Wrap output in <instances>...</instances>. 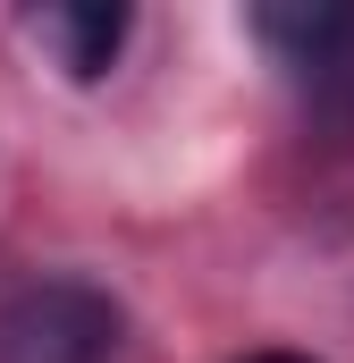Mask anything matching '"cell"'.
Instances as JSON below:
<instances>
[{"instance_id": "cell-1", "label": "cell", "mask_w": 354, "mask_h": 363, "mask_svg": "<svg viewBox=\"0 0 354 363\" xmlns=\"http://www.w3.org/2000/svg\"><path fill=\"white\" fill-rule=\"evenodd\" d=\"M118 304L85 279H42L0 304V363H110Z\"/></svg>"}, {"instance_id": "cell-2", "label": "cell", "mask_w": 354, "mask_h": 363, "mask_svg": "<svg viewBox=\"0 0 354 363\" xmlns=\"http://www.w3.org/2000/svg\"><path fill=\"white\" fill-rule=\"evenodd\" d=\"M253 34L304 77V93L321 110H346L354 118V9L338 0H295V9H253Z\"/></svg>"}, {"instance_id": "cell-3", "label": "cell", "mask_w": 354, "mask_h": 363, "mask_svg": "<svg viewBox=\"0 0 354 363\" xmlns=\"http://www.w3.org/2000/svg\"><path fill=\"white\" fill-rule=\"evenodd\" d=\"M25 34L51 51V68H59L68 85H101V77L118 68V51H127L135 17H127L118 0H51V9L25 17Z\"/></svg>"}, {"instance_id": "cell-4", "label": "cell", "mask_w": 354, "mask_h": 363, "mask_svg": "<svg viewBox=\"0 0 354 363\" xmlns=\"http://www.w3.org/2000/svg\"><path fill=\"white\" fill-rule=\"evenodd\" d=\"M245 363H312V355H287V347H278V355H245Z\"/></svg>"}]
</instances>
